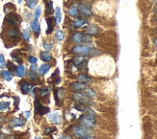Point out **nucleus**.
<instances>
[{
  "label": "nucleus",
  "instance_id": "nucleus-1",
  "mask_svg": "<svg viewBox=\"0 0 157 139\" xmlns=\"http://www.w3.org/2000/svg\"><path fill=\"white\" fill-rule=\"evenodd\" d=\"M71 52L75 54H79L82 56H97L100 54L99 50H96L95 48L90 47L88 45H76L71 49Z\"/></svg>",
  "mask_w": 157,
  "mask_h": 139
},
{
  "label": "nucleus",
  "instance_id": "nucleus-2",
  "mask_svg": "<svg viewBox=\"0 0 157 139\" xmlns=\"http://www.w3.org/2000/svg\"><path fill=\"white\" fill-rule=\"evenodd\" d=\"M80 124L81 127H84L86 128H93L96 127V121L95 118V113H86L80 118Z\"/></svg>",
  "mask_w": 157,
  "mask_h": 139
},
{
  "label": "nucleus",
  "instance_id": "nucleus-3",
  "mask_svg": "<svg viewBox=\"0 0 157 139\" xmlns=\"http://www.w3.org/2000/svg\"><path fill=\"white\" fill-rule=\"evenodd\" d=\"M72 133L77 138H86V137H90L93 134V131L90 128H86L81 126H76L73 128Z\"/></svg>",
  "mask_w": 157,
  "mask_h": 139
},
{
  "label": "nucleus",
  "instance_id": "nucleus-4",
  "mask_svg": "<svg viewBox=\"0 0 157 139\" xmlns=\"http://www.w3.org/2000/svg\"><path fill=\"white\" fill-rule=\"evenodd\" d=\"M5 20L6 22H8L13 27H16L20 23V17L19 15H16V13H9V15H7Z\"/></svg>",
  "mask_w": 157,
  "mask_h": 139
},
{
  "label": "nucleus",
  "instance_id": "nucleus-5",
  "mask_svg": "<svg viewBox=\"0 0 157 139\" xmlns=\"http://www.w3.org/2000/svg\"><path fill=\"white\" fill-rule=\"evenodd\" d=\"M35 112H36V114H39V115H44V114L49 112V107H44L40 103L39 100H35Z\"/></svg>",
  "mask_w": 157,
  "mask_h": 139
},
{
  "label": "nucleus",
  "instance_id": "nucleus-6",
  "mask_svg": "<svg viewBox=\"0 0 157 139\" xmlns=\"http://www.w3.org/2000/svg\"><path fill=\"white\" fill-rule=\"evenodd\" d=\"M72 97L76 102L82 104V105H88L90 103V98H88L84 93H74Z\"/></svg>",
  "mask_w": 157,
  "mask_h": 139
},
{
  "label": "nucleus",
  "instance_id": "nucleus-7",
  "mask_svg": "<svg viewBox=\"0 0 157 139\" xmlns=\"http://www.w3.org/2000/svg\"><path fill=\"white\" fill-rule=\"evenodd\" d=\"M48 121L52 124L55 125H61L62 124V116L59 112H52L48 116Z\"/></svg>",
  "mask_w": 157,
  "mask_h": 139
},
{
  "label": "nucleus",
  "instance_id": "nucleus-8",
  "mask_svg": "<svg viewBox=\"0 0 157 139\" xmlns=\"http://www.w3.org/2000/svg\"><path fill=\"white\" fill-rule=\"evenodd\" d=\"M86 85L85 83H82V82H74L71 83V89L72 91H82V90H85L86 89Z\"/></svg>",
  "mask_w": 157,
  "mask_h": 139
},
{
  "label": "nucleus",
  "instance_id": "nucleus-9",
  "mask_svg": "<svg viewBox=\"0 0 157 139\" xmlns=\"http://www.w3.org/2000/svg\"><path fill=\"white\" fill-rule=\"evenodd\" d=\"M77 8H78V12H79L80 15H83L85 16H92V13H93L92 10H91V8L89 6L81 4V5H79Z\"/></svg>",
  "mask_w": 157,
  "mask_h": 139
},
{
  "label": "nucleus",
  "instance_id": "nucleus-10",
  "mask_svg": "<svg viewBox=\"0 0 157 139\" xmlns=\"http://www.w3.org/2000/svg\"><path fill=\"white\" fill-rule=\"evenodd\" d=\"M30 28L35 33V36H36L37 37H39V35L41 33V26H40L39 21H38V19H34L30 22Z\"/></svg>",
  "mask_w": 157,
  "mask_h": 139
},
{
  "label": "nucleus",
  "instance_id": "nucleus-11",
  "mask_svg": "<svg viewBox=\"0 0 157 139\" xmlns=\"http://www.w3.org/2000/svg\"><path fill=\"white\" fill-rule=\"evenodd\" d=\"M72 61H73V64H74L75 66L79 67V68H83V64H86L85 58L83 57V56H80V57H75L72 60Z\"/></svg>",
  "mask_w": 157,
  "mask_h": 139
},
{
  "label": "nucleus",
  "instance_id": "nucleus-12",
  "mask_svg": "<svg viewBox=\"0 0 157 139\" xmlns=\"http://www.w3.org/2000/svg\"><path fill=\"white\" fill-rule=\"evenodd\" d=\"M24 124H25V120L20 119V118H14V119L10 121V126H12L14 128L23 126Z\"/></svg>",
  "mask_w": 157,
  "mask_h": 139
},
{
  "label": "nucleus",
  "instance_id": "nucleus-13",
  "mask_svg": "<svg viewBox=\"0 0 157 139\" xmlns=\"http://www.w3.org/2000/svg\"><path fill=\"white\" fill-rule=\"evenodd\" d=\"M7 35H8V37H10L16 39V37L19 36V31L17 28L12 27V28H10V29L7 30Z\"/></svg>",
  "mask_w": 157,
  "mask_h": 139
},
{
  "label": "nucleus",
  "instance_id": "nucleus-14",
  "mask_svg": "<svg viewBox=\"0 0 157 139\" xmlns=\"http://www.w3.org/2000/svg\"><path fill=\"white\" fill-rule=\"evenodd\" d=\"M31 87H32V85H31L28 82H22L20 83V90H21L22 94H27V93H29Z\"/></svg>",
  "mask_w": 157,
  "mask_h": 139
},
{
  "label": "nucleus",
  "instance_id": "nucleus-15",
  "mask_svg": "<svg viewBox=\"0 0 157 139\" xmlns=\"http://www.w3.org/2000/svg\"><path fill=\"white\" fill-rule=\"evenodd\" d=\"M54 13L53 10V2L48 0L45 2V15L46 16H51Z\"/></svg>",
  "mask_w": 157,
  "mask_h": 139
},
{
  "label": "nucleus",
  "instance_id": "nucleus-16",
  "mask_svg": "<svg viewBox=\"0 0 157 139\" xmlns=\"http://www.w3.org/2000/svg\"><path fill=\"white\" fill-rule=\"evenodd\" d=\"M25 74H26V69H25V67L23 66V65L19 64V66H16V75L17 76V77L22 78V77H24V76H25Z\"/></svg>",
  "mask_w": 157,
  "mask_h": 139
},
{
  "label": "nucleus",
  "instance_id": "nucleus-17",
  "mask_svg": "<svg viewBox=\"0 0 157 139\" xmlns=\"http://www.w3.org/2000/svg\"><path fill=\"white\" fill-rule=\"evenodd\" d=\"M85 33L90 35V36H93V35H96L98 33V28L95 25H91L89 27H87V29L85 30Z\"/></svg>",
  "mask_w": 157,
  "mask_h": 139
},
{
  "label": "nucleus",
  "instance_id": "nucleus-18",
  "mask_svg": "<svg viewBox=\"0 0 157 139\" xmlns=\"http://www.w3.org/2000/svg\"><path fill=\"white\" fill-rule=\"evenodd\" d=\"M40 58H41V60L44 61H49L52 59V55L48 51H44L40 53Z\"/></svg>",
  "mask_w": 157,
  "mask_h": 139
},
{
  "label": "nucleus",
  "instance_id": "nucleus-19",
  "mask_svg": "<svg viewBox=\"0 0 157 139\" xmlns=\"http://www.w3.org/2000/svg\"><path fill=\"white\" fill-rule=\"evenodd\" d=\"M46 23H47V29H46V34H50L52 31H53V28H54V22H53V18L52 17H47L46 19Z\"/></svg>",
  "mask_w": 157,
  "mask_h": 139
},
{
  "label": "nucleus",
  "instance_id": "nucleus-20",
  "mask_svg": "<svg viewBox=\"0 0 157 139\" xmlns=\"http://www.w3.org/2000/svg\"><path fill=\"white\" fill-rule=\"evenodd\" d=\"M72 25L74 28H82L87 25V21L84 19H77L72 22Z\"/></svg>",
  "mask_w": 157,
  "mask_h": 139
},
{
  "label": "nucleus",
  "instance_id": "nucleus-21",
  "mask_svg": "<svg viewBox=\"0 0 157 139\" xmlns=\"http://www.w3.org/2000/svg\"><path fill=\"white\" fill-rule=\"evenodd\" d=\"M62 20V13H61V8L57 7L56 11H55V23L59 24Z\"/></svg>",
  "mask_w": 157,
  "mask_h": 139
},
{
  "label": "nucleus",
  "instance_id": "nucleus-22",
  "mask_svg": "<svg viewBox=\"0 0 157 139\" xmlns=\"http://www.w3.org/2000/svg\"><path fill=\"white\" fill-rule=\"evenodd\" d=\"M69 16H73V17L77 16L79 15L77 6H71V7H69Z\"/></svg>",
  "mask_w": 157,
  "mask_h": 139
},
{
  "label": "nucleus",
  "instance_id": "nucleus-23",
  "mask_svg": "<svg viewBox=\"0 0 157 139\" xmlns=\"http://www.w3.org/2000/svg\"><path fill=\"white\" fill-rule=\"evenodd\" d=\"M50 69V65L48 64H41L40 68H39V71H40V74L41 75H45L46 73L48 72V70Z\"/></svg>",
  "mask_w": 157,
  "mask_h": 139
},
{
  "label": "nucleus",
  "instance_id": "nucleus-24",
  "mask_svg": "<svg viewBox=\"0 0 157 139\" xmlns=\"http://www.w3.org/2000/svg\"><path fill=\"white\" fill-rule=\"evenodd\" d=\"M1 76L5 81H8V82L11 81L12 78H13L11 73H10V71H8V70H2L1 71Z\"/></svg>",
  "mask_w": 157,
  "mask_h": 139
},
{
  "label": "nucleus",
  "instance_id": "nucleus-25",
  "mask_svg": "<svg viewBox=\"0 0 157 139\" xmlns=\"http://www.w3.org/2000/svg\"><path fill=\"white\" fill-rule=\"evenodd\" d=\"M82 35L81 33H75L73 36L71 37V40L74 43H80L81 42V37H82Z\"/></svg>",
  "mask_w": 157,
  "mask_h": 139
},
{
  "label": "nucleus",
  "instance_id": "nucleus-26",
  "mask_svg": "<svg viewBox=\"0 0 157 139\" xmlns=\"http://www.w3.org/2000/svg\"><path fill=\"white\" fill-rule=\"evenodd\" d=\"M64 39H65V35L63 33V31L57 30L56 33H55V40L57 41H62Z\"/></svg>",
  "mask_w": 157,
  "mask_h": 139
},
{
  "label": "nucleus",
  "instance_id": "nucleus-27",
  "mask_svg": "<svg viewBox=\"0 0 157 139\" xmlns=\"http://www.w3.org/2000/svg\"><path fill=\"white\" fill-rule=\"evenodd\" d=\"M39 94L41 98H45L46 96L49 95V88L48 87H44V88H41L40 91H39Z\"/></svg>",
  "mask_w": 157,
  "mask_h": 139
},
{
  "label": "nucleus",
  "instance_id": "nucleus-28",
  "mask_svg": "<svg viewBox=\"0 0 157 139\" xmlns=\"http://www.w3.org/2000/svg\"><path fill=\"white\" fill-rule=\"evenodd\" d=\"M84 94L88 97V98H95V97H96V93L95 90H93L92 88H89V89H87Z\"/></svg>",
  "mask_w": 157,
  "mask_h": 139
},
{
  "label": "nucleus",
  "instance_id": "nucleus-29",
  "mask_svg": "<svg viewBox=\"0 0 157 139\" xmlns=\"http://www.w3.org/2000/svg\"><path fill=\"white\" fill-rule=\"evenodd\" d=\"M92 41V37L88 34H83L81 37V42L82 43H90Z\"/></svg>",
  "mask_w": 157,
  "mask_h": 139
},
{
  "label": "nucleus",
  "instance_id": "nucleus-30",
  "mask_svg": "<svg viewBox=\"0 0 157 139\" xmlns=\"http://www.w3.org/2000/svg\"><path fill=\"white\" fill-rule=\"evenodd\" d=\"M78 80L80 82H82V83H90L91 82V79L88 77V76H86L84 74H80L78 75Z\"/></svg>",
  "mask_w": 157,
  "mask_h": 139
},
{
  "label": "nucleus",
  "instance_id": "nucleus-31",
  "mask_svg": "<svg viewBox=\"0 0 157 139\" xmlns=\"http://www.w3.org/2000/svg\"><path fill=\"white\" fill-rule=\"evenodd\" d=\"M10 107L9 102H0V111H5Z\"/></svg>",
  "mask_w": 157,
  "mask_h": 139
},
{
  "label": "nucleus",
  "instance_id": "nucleus-32",
  "mask_svg": "<svg viewBox=\"0 0 157 139\" xmlns=\"http://www.w3.org/2000/svg\"><path fill=\"white\" fill-rule=\"evenodd\" d=\"M21 36H22V39L24 40H26V41H28V42H29V40H30V34H29V31L28 30H23Z\"/></svg>",
  "mask_w": 157,
  "mask_h": 139
},
{
  "label": "nucleus",
  "instance_id": "nucleus-33",
  "mask_svg": "<svg viewBox=\"0 0 157 139\" xmlns=\"http://www.w3.org/2000/svg\"><path fill=\"white\" fill-rule=\"evenodd\" d=\"M37 4H38V0H29V1L27 2V6H28V8L31 10L36 8Z\"/></svg>",
  "mask_w": 157,
  "mask_h": 139
},
{
  "label": "nucleus",
  "instance_id": "nucleus-34",
  "mask_svg": "<svg viewBox=\"0 0 157 139\" xmlns=\"http://www.w3.org/2000/svg\"><path fill=\"white\" fill-rule=\"evenodd\" d=\"M43 46L46 51H49V50L53 49V43H52V42H47V41H44V42L43 43Z\"/></svg>",
  "mask_w": 157,
  "mask_h": 139
},
{
  "label": "nucleus",
  "instance_id": "nucleus-35",
  "mask_svg": "<svg viewBox=\"0 0 157 139\" xmlns=\"http://www.w3.org/2000/svg\"><path fill=\"white\" fill-rule=\"evenodd\" d=\"M7 66V64H6V61H5V58L4 56L2 54H0V68L3 69Z\"/></svg>",
  "mask_w": 157,
  "mask_h": 139
},
{
  "label": "nucleus",
  "instance_id": "nucleus-36",
  "mask_svg": "<svg viewBox=\"0 0 157 139\" xmlns=\"http://www.w3.org/2000/svg\"><path fill=\"white\" fill-rule=\"evenodd\" d=\"M41 7H37V8L35 9V12H34L35 19H38V18H39V17L41 16Z\"/></svg>",
  "mask_w": 157,
  "mask_h": 139
},
{
  "label": "nucleus",
  "instance_id": "nucleus-37",
  "mask_svg": "<svg viewBox=\"0 0 157 139\" xmlns=\"http://www.w3.org/2000/svg\"><path fill=\"white\" fill-rule=\"evenodd\" d=\"M28 76H29V79L31 80V81H36V80L38 79V75L36 74V72L31 71L28 74Z\"/></svg>",
  "mask_w": 157,
  "mask_h": 139
},
{
  "label": "nucleus",
  "instance_id": "nucleus-38",
  "mask_svg": "<svg viewBox=\"0 0 157 139\" xmlns=\"http://www.w3.org/2000/svg\"><path fill=\"white\" fill-rule=\"evenodd\" d=\"M37 61H38V59L36 57H34V56H29V57H28V61L30 62L31 64H36Z\"/></svg>",
  "mask_w": 157,
  "mask_h": 139
},
{
  "label": "nucleus",
  "instance_id": "nucleus-39",
  "mask_svg": "<svg viewBox=\"0 0 157 139\" xmlns=\"http://www.w3.org/2000/svg\"><path fill=\"white\" fill-rule=\"evenodd\" d=\"M7 66L9 67V69H10V71H15L16 72V66L15 64H13L12 61H9L8 64H7Z\"/></svg>",
  "mask_w": 157,
  "mask_h": 139
},
{
  "label": "nucleus",
  "instance_id": "nucleus-40",
  "mask_svg": "<svg viewBox=\"0 0 157 139\" xmlns=\"http://www.w3.org/2000/svg\"><path fill=\"white\" fill-rule=\"evenodd\" d=\"M53 131H55L54 128H44V134H50L53 133Z\"/></svg>",
  "mask_w": 157,
  "mask_h": 139
},
{
  "label": "nucleus",
  "instance_id": "nucleus-41",
  "mask_svg": "<svg viewBox=\"0 0 157 139\" xmlns=\"http://www.w3.org/2000/svg\"><path fill=\"white\" fill-rule=\"evenodd\" d=\"M65 92H66V90L64 88H60L58 90V96H59V99H61L63 96L65 95Z\"/></svg>",
  "mask_w": 157,
  "mask_h": 139
},
{
  "label": "nucleus",
  "instance_id": "nucleus-42",
  "mask_svg": "<svg viewBox=\"0 0 157 139\" xmlns=\"http://www.w3.org/2000/svg\"><path fill=\"white\" fill-rule=\"evenodd\" d=\"M30 70L32 71V72H36L38 71V67H37V65L36 64H32L31 65V67H30Z\"/></svg>",
  "mask_w": 157,
  "mask_h": 139
},
{
  "label": "nucleus",
  "instance_id": "nucleus-43",
  "mask_svg": "<svg viewBox=\"0 0 157 139\" xmlns=\"http://www.w3.org/2000/svg\"><path fill=\"white\" fill-rule=\"evenodd\" d=\"M24 16H25V19H27V20H29L31 18V13H27L26 11L24 12Z\"/></svg>",
  "mask_w": 157,
  "mask_h": 139
},
{
  "label": "nucleus",
  "instance_id": "nucleus-44",
  "mask_svg": "<svg viewBox=\"0 0 157 139\" xmlns=\"http://www.w3.org/2000/svg\"><path fill=\"white\" fill-rule=\"evenodd\" d=\"M23 115H24V117L26 118V119H27V118H29L30 117V111H24Z\"/></svg>",
  "mask_w": 157,
  "mask_h": 139
},
{
  "label": "nucleus",
  "instance_id": "nucleus-45",
  "mask_svg": "<svg viewBox=\"0 0 157 139\" xmlns=\"http://www.w3.org/2000/svg\"><path fill=\"white\" fill-rule=\"evenodd\" d=\"M59 139H71V137L69 136V135H62V136H60V138Z\"/></svg>",
  "mask_w": 157,
  "mask_h": 139
},
{
  "label": "nucleus",
  "instance_id": "nucleus-46",
  "mask_svg": "<svg viewBox=\"0 0 157 139\" xmlns=\"http://www.w3.org/2000/svg\"><path fill=\"white\" fill-rule=\"evenodd\" d=\"M153 44H154L155 46L157 47V37H155V39H153Z\"/></svg>",
  "mask_w": 157,
  "mask_h": 139
},
{
  "label": "nucleus",
  "instance_id": "nucleus-47",
  "mask_svg": "<svg viewBox=\"0 0 157 139\" xmlns=\"http://www.w3.org/2000/svg\"><path fill=\"white\" fill-rule=\"evenodd\" d=\"M155 13H156V17H157V5L155 6Z\"/></svg>",
  "mask_w": 157,
  "mask_h": 139
},
{
  "label": "nucleus",
  "instance_id": "nucleus-48",
  "mask_svg": "<svg viewBox=\"0 0 157 139\" xmlns=\"http://www.w3.org/2000/svg\"><path fill=\"white\" fill-rule=\"evenodd\" d=\"M82 139H92V138H90V137H86V138H82Z\"/></svg>",
  "mask_w": 157,
  "mask_h": 139
},
{
  "label": "nucleus",
  "instance_id": "nucleus-49",
  "mask_svg": "<svg viewBox=\"0 0 157 139\" xmlns=\"http://www.w3.org/2000/svg\"><path fill=\"white\" fill-rule=\"evenodd\" d=\"M24 1H26V3H27V2H28V1H29V0H24Z\"/></svg>",
  "mask_w": 157,
  "mask_h": 139
},
{
  "label": "nucleus",
  "instance_id": "nucleus-50",
  "mask_svg": "<svg viewBox=\"0 0 157 139\" xmlns=\"http://www.w3.org/2000/svg\"><path fill=\"white\" fill-rule=\"evenodd\" d=\"M21 1H22V0H19V3H20V2H21Z\"/></svg>",
  "mask_w": 157,
  "mask_h": 139
},
{
  "label": "nucleus",
  "instance_id": "nucleus-51",
  "mask_svg": "<svg viewBox=\"0 0 157 139\" xmlns=\"http://www.w3.org/2000/svg\"><path fill=\"white\" fill-rule=\"evenodd\" d=\"M35 139H41V138H39V137H36V138H35Z\"/></svg>",
  "mask_w": 157,
  "mask_h": 139
},
{
  "label": "nucleus",
  "instance_id": "nucleus-52",
  "mask_svg": "<svg viewBox=\"0 0 157 139\" xmlns=\"http://www.w3.org/2000/svg\"><path fill=\"white\" fill-rule=\"evenodd\" d=\"M155 1H156V2H157V0H155Z\"/></svg>",
  "mask_w": 157,
  "mask_h": 139
},
{
  "label": "nucleus",
  "instance_id": "nucleus-53",
  "mask_svg": "<svg viewBox=\"0 0 157 139\" xmlns=\"http://www.w3.org/2000/svg\"><path fill=\"white\" fill-rule=\"evenodd\" d=\"M156 31H157V29H156Z\"/></svg>",
  "mask_w": 157,
  "mask_h": 139
}]
</instances>
